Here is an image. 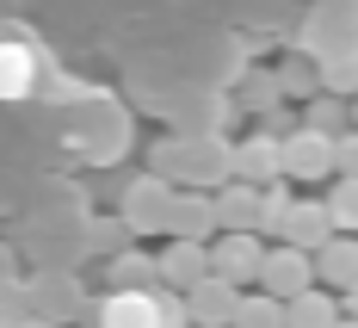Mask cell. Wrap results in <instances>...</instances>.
I'll use <instances>...</instances> for the list:
<instances>
[{
    "mask_svg": "<svg viewBox=\"0 0 358 328\" xmlns=\"http://www.w3.org/2000/svg\"><path fill=\"white\" fill-rule=\"evenodd\" d=\"M278 242H290V248H303V254H322L327 242H334V217H327L322 198H296L290 205V223Z\"/></svg>",
    "mask_w": 358,
    "mask_h": 328,
    "instance_id": "ba28073f",
    "label": "cell"
},
{
    "mask_svg": "<svg viewBox=\"0 0 358 328\" xmlns=\"http://www.w3.org/2000/svg\"><path fill=\"white\" fill-rule=\"evenodd\" d=\"M235 328H285V303H278V297H266V292H241Z\"/></svg>",
    "mask_w": 358,
    "mask_h": 328,
    "instance_id": "44dd1931",
    "label": "cell"
},
{
    "mask_svg": "<svg viewBox=\"0 0 358 328\" xmlns=\"http://www.w3.org/2000/svg\"><path fill=\"white\" fill-rule=\"evenodd\" d=\"M155 310H161V328H192L185 297H179V292H161V285H155Z\"/></svg>",
    "mask_w": 358,
    "mask_h": 328,
    "instance_id": "cb8c5ba5",
    "label": "cell"
},
{
    "mask_svg": "<svg viewBox=\"0 0 358 328\" xmlns=\"http://www.w3.org/2000/svg\"><path fill=\"white\" fill-rule=\"evenodd\" d=\"M322 205L334 217V235H358V180H334Z\"/></svg>",
    "mask_w": 358,
    "mask_h": 328,
    "instance_id": "ac0fdd59",
    "label": "cell"
},
{
    "mask_svg": "<svg viewBox=\"0 0 358 328\" xmlns=\"http://www.w3.org/2000/svg\"><path fill=\"white\" fill-rule=\"evenodd\" d=\"M229 180H241V186H278V180H285L278 137H272V130H253L248 143H235V149H229Z\"/></svg>",
    "mask_w": 358,
    "mask_h": 328,
    "instance_id": "5b68a950",
    "label": "cell"
},
{
    "mask_svg": "<svg viewBox=\"0 0 358 328\" xmlns=\"http://www.w3.org/2000/svg\"><path fill=\"white\" fill-rule=\"evenodd\" d=\"M99 328H161L155 292H111L99 303Z\"/></svg>",
    "mask_w": 358,
    "mask_h": 328,
    "instance_id": "8fae6325",
    "label": "cell"
},
{
    "mask_svg": "<svg viewBox=\"0 0 358 328\" xmlns=\"http://www.w3.org/2000/svg\"><path fill=\"white\" fill-rule=\"evenodd\" d=\"M303 130H315V137H346L352 130V106L346 100H334V93H315V100H303Z\"/></svg>",
    "mask_w": 358,
    "mask_h": 328,
    "instance_id": "5bb4252c",
    "label": "cell"
},
{
    "mask_svg": "<svg viewBox=\"0 0 358 328\" xmlns=\"http://www.w3.org/2000/svg\"><path fill=\"white\" fill-rule=\"evenodd\" d=\"M19 328H56V322H19Z\"/></svg>",
    "mask_w": 358,
    "mask_h": 328,
    "instance_id": "484cf974",
    "label": "cell"
},
{
    "mask_svg": "<svg viewBox=\"0 0 358 328\" xmlns=\"http://www.w3.org/2000/svg\"><path fill=\"white\" fill-rule=\"evenodd\" d=\"M210 205H216V235H253V217H259V186L229 180V186H216V192H210Z\"/></svg>",
    "mask_w": 358,
    "mask_h": 328,
    "instance_id": "9c48e42d",
    "label": "cell"
},
{
    "mask_svg": "<svg viewBox=\"0 0 358 328\" xmlns=\"http://www.w3.org/2000/svg\"><path fill=\"white\" fill-rule=\"evenodd\" d=\"M285 328H340V297L334 292H303L285 303Z\"/></svg>",
    "mask_w": 358,
    "mask_h": 328,
    "instance_id": "4fadbf2b",
    "label": "cell"
},
{
    "mask_svg": "<svg viewBox=\"0 0 358 328\" xmlns=\"http://www.w3.org/2000/svg\"><path fill=\"white\" fill-rule=\"evenodd\" d=\"M315 285L334 297H346L358 285V235H334L322 254H315Z\"/></svg>",
    "mask_w": 358,
    "mask_h": 328,
    "instance_id": "30bf717a",
    "label": "cell"
},
{
    "mask_svg": "<svg viewBox=\"0 0 358 328\" xmlns=\"http://www.w3.org/2000/svg\"><path fill=\"white\" fill-rule=\"evenodd\" d=\"M111 292H155V254H117L111 260Z\"/></svg>",
    "mask_w": 358,
    "mask_h": 328,
    "instance_id": "ffe728a7",
    "label": "cell"
},
{
    "mask_svg": "<svg viewBox=\"0 0 358 328\" xmlns=\"http://www.w3.org/2000/svg\"><path fill=\"white\" fill-rule=\"evenodd\" d=\"M235 310H241V292L222 285L216 273L204 279V285L185 292V316H192V328H235Z\"/></svg>",
    "mask_w": 358,
    "mask_h": 328,
    "instance_id": "52a82bcc",
    "label": "cell"
},
{
    "mask_svg": "<svg viewBox=\"0 0 358 328\" xmlns=\"http://www.w3.org/2000/svg\"><path fill=\"white\" fill-rule=\"evenodd\" d=\"M204 279H210V248H204V242H173V235H167V248L155 254V285L185 297L192 285H204Z\"/></svg>",
    "mask_w": 358,
    "mask_h": 328,
    "instance_id": "277c9868",
    "label": "cell"
},
{
    "mask_svg": "<svg viewBox=\"0 0 358 328\" xmlns=\"http://www.w3.org/2000/svg\"><path fill=\"white\" fill-rule=\"evenodd\" d=\"M334 180H358V130L334 137Z\"/></svg>",
    "mask_w": 358,
    "mask_h": 328,
    "instance_id": "603a6c76",
    "label": "cell"
},
{
    "mask_svg": "<svg viewBox=\"0 0 358 328\" xmlns=\"http://www.w3.org/2000/svg\"><path fill=\"white\" fill-rule=\"evenodd\" d=\"M340 310H346V316H352V322H358V285H352V292H346V297H340Z\"/></svg>",
    "mask_w": 358,
    "mask_h": 328,
    "instance_id": "d4e9b609",
    "label": "cell"
},
{
    "mask_svg": "<svg viewBox=\"0 0 358 328\" xmlns=\"http://www.w3.org/2000/svg\"><path fill=\"white\" fill-rule=\"evenodd\" d=\"M290 205H296V198H290L285 180H278V186H259V217H253V235H259V242H278V235H285V223H290Z\"/></svg>",
    "mask_w": 358,
    "mask_h": 328,
    "instance_id": "2e32d148",
    "label": "cell"
},
{
    "mask_svg": "<svg viewBox=\"0 0 358 328\" xmlns=\"http://www.w3.org/2000/svg\"><path fill=\"white\" fill-rule=\"evenodd\" d=\"M253 292L278 297V303H290V297L315 292V254H303V248H290V242H266V260H259V285Z\"/></svg>",
    "mask_w": 358,
    "mask_h": 328,
    "instance_id": "6da1fadb",
    "label": "cell"
},
{
    "mask_svg": "<svg viewBox=\"0 0 358 328\" xmlns=\"http://www.w3.org/2000/svg\"><path fill=\"white\" fill-rule=\"evenodd\" d=\"M340 328H358V322H352V316H340Z\"/></svg>",
    "mask_w": 358,
    "mask_h": 328,
    "instance_id": "4316f807",
    "label": "cell"
},
{
    "mask_svg": "<svg viewBox=\"0 0 358 328\" xmlns=\"http://www.w3.org/2000/svg\"><path fill=\"white\" fill-rule=\"evenodd\" d=\"M352 130H358V100H352Z\"/></svg>",
    "mask_w": 358,
    "mask_h": 328,
    "instance_id": "83f0119b",
    "label": "cell"
},
{
    "mask_svg": "<svg viewBox=\"0 0 358 328\" xmlns=\"http://www.w3.org/2000/svg\"><path fill=\"white\" fill-rule=\"evenodd\" d=\"M259 260H266V242L259 235H216L210 242V273L235 292H253L259 285Z\"/></svg>",
    "mask_w": 358,
    "mask_h": 328,
    "instance_id": "3957f363",
    "label": "cell"
},
{
    "mask_svg": "<svg viewBox=\"0 0 358 328\" xmlns=\"http://www.w3.org/2000/svg\"><path fill=\"white\" fill-rule=\"evenodd\" d=\"M278 155H285V180H296V186L334 180V143L315 137V130H303V124L278 137Z\"/></svg>",
    "mask_w": 358,
    "mask_h": 328,
    "instance_id": "7a4b0ae2",
    "label": "cell"
},
{
    "mask_svg": "<svg viewBox=\"0 0 358 328\" xmlns=\"http://www.w3.org/2000/svg\"><path fill=\"white\" fill-rule=\"evenodd\" d=\"M31 74H37V62H31L25 43H0V100H25Z\"/></svg>",
    "mask_w": 358,
    "mask_h": 328,
    "instance_id": "e0dca14e",
    "label": "cell"
},
{
    "mask_svg": "<svg viewBox=\"0 0 358 328\" xmlns=\"http://www.w3.org/2000/svg\"><path fill=\"white\" fill-rule=\"evenodd\" d=\"M167 235L173 242H204L210 248L216 242V205H210V192H173V205H167Z\"/></svg>",
    "mask_w": 358,
    "mask_h": 328,
    "instance_id": "8992f818",
    "label": "cell"
},
{
    "mask_svg": "<svg viewBox=\"0 0 358 328\" xmlns=\"http://www.w3.org/2000/svg\"><path fill=\"white\" fill-rule=\"evenodd\" d=\"M241 100H248V111H259V118H272V111L285 106V93H278V81H272V74H253Z\"/></svg>",
    "mask_w": 358,
    "mask_h": 328,
    "instance_id": "7402d4cb",
    "label": "cell"
},
{
    "mask_svg": "<svg viewBox=\"0 0 358 328\" xmlns=\"http://www.w3.org/2000/svg\"><path fill=\"white\" fill-rule=\"evenodd\" d=\"M272 81H278V93H285V100H315V93H322V62H315L309 50H290Z\"/></svg>",
    "mask_w": 358,
    "mask_h": 328,
    "instance_id": "7c38bea8",
    "label": "cell"
},
{
    "mask_svg": "<svg viewBox=\"0 0 358 328\" xmlns=\"http://www.w3.org/2000/svg\"><path fill=\"white\" fill-rule=\"evenodd\" d=\"M322 93L346 100V106L358 100V50H346V56H327V62H322Z\"/></svg>",
    "mask_w": 358,
    "mask_h": 328,
    "instance_id": "d6986e66",
    "label": "cell"
},
{
    "mask_svg": "<svg viewBox=\"0 0 358 328\" xmlns=\"http://www.w3.org/2000/svg\"><path fill=\"white\" fill-rule=\"evenodd\" d=\"M167 205H173V192L161 180H143L136 192H130V229H167Z\"/></svg>",
    "mask_w": 358,
    "mask_h": 328,
    "instance_id": "9a60e30c",
    "label": "cell"
}]
</instances>
